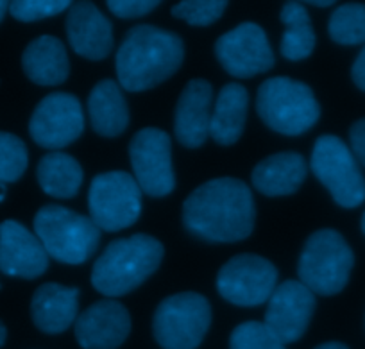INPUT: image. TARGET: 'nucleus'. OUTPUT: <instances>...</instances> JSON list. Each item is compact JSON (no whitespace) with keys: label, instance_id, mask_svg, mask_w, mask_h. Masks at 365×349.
Instances as JSON below:
<instances>
[{"label":"nucleus","instance_id":"37","mask_svg":"<svg viewBox=\"0 0 365 349\" xmlns=\"http://www.w3.org/2000/svg\"><path fill=\"white\" fill-rule=\"evenodd\" d=\"M6 335H8V331H6V326H4V324H2V323H0V348L4 345Z\"/></svg>","mask_w":365,"mask_h":349},{"label":"nucleus","instance_id":"22","mask_svg":"<svg viewBox=\"0 0 365 349\" xmlns=\"http://www.w3.org/2000/svg\"><path fill=\"white\" fill-rule=\"evenodd\" d=\"M91 128L104 138L120 136L129 126V108L118 83L104 79L97 83L88 97Z\"/></svg>","mask_w":365,"mask_h":349},{"label":"nucleus","instance_id":"21","mask_svg":"<svg viewBox=\"0 0 365 349\" xmlns=\"http://www.w3.org/2000/svg\"><path fill=\"white\" fill-rule=\"evenodd\" d=\"M22 69L40 86L65 83L70 74V61L63 41L48 34L33 40L22 54Z\"/></svg>","mask_w":365,"mask_h":349},{"label":"nucleus","instance_id":"28","mask_svg":"<svg viewBox=\"0 0 365 349\" xmlns=\"http://www.w3.org/2000/svg\"><path fill=\"white\" fill-rule=\"evenodd\" d=\"M230 349H287L265 323L247 320L238 324L230 338Z\"/></svg>","mask_w":365,"mask_h":349},{"label":"nucleus","instance_id":"23","mask_svg":"<svg viewBox=\"0 0 365 349\" xmlns=\"http://www.w3.org/2000/svg\"><path fill=\"white\" fill-rule=\"evenodd\" d=\"M249 93L240 83L222 86L215 101L210 124V136L219 146H233L240 140L247 121Z\"/></svg>","mask_w":365,"mask_h":349},{"label":"nucleus","instance_id":"4","mask_svg":"<svg viewBox=\"0 0 365 349\" xmlns=\"http://www.w3.org/2000/svg\"><path fill=\"white\" fill-rule=\"evenodd\" d=\"M256 109L267 128L287 136L303 135L321 116L312 88L290 77L263 81L256 95Z\"/></svg>","mask_w":365,"mask_h":349},{"label":"nucleus","instance_id":"12","mask_svg":"<svg viewBox=\"0 0 365 349\" xmlns=\"http://www.w3.org/2000/svg\"><path fill=\"white\" fill-rule=\"evenodd\" d=\"M84 131V115L79 98L72 93L56 91L34 108L29 133L45 149H63L76 142Z\"/></svg>","mask_w":365,"mask_h":349},{"label":"nucleus","instance_id":"16","mask_svg":"<svg viewBox=\"0 0 365 349\" xmlns=\"http://www.w3.org/2000/svg\"><path fill=\"white\" fill-rule=\"evenodd\" d=\"M48 269V255L34 233L16 221L0 224V270L6 276L34 280Z\"/></svg>","mask_w":365,"mask_h":349},{"label":"nucleus","instance_id":"7","mask_svg":"<svg viewBox=\"0 0 365 349\" xmlns=\"http://www.w3.org/2000/svg\"><path fill=\"white\" fill-rule=\"evenodd\" d=\"M212 324V306L197 292L165 298L153 319V333L163 349H195Z\"/></svg>","mask_w":365,"mask_h":349},{"label":"nucleus","instance_id":"32","mask_svg":"<svg viewBox=\"0 0 365 349\" xmlns=\"http://www.w3.org/2000/svg\"><path fill=\"white\" fill-rule=\"evenodd\" d=\"M349 140H351V153L365 167V118L354 122L349 129Z\"/></svg>","mask_w":365,"mask_h":349},{"label":"nucleus","instance_id":"6","mask_svg":"<svg viewBox=\"0 0 365 349\" xmlns=\"http://www.w3.org/2000/svg\"><path fill=\"white\" fill-rule=\"evenodd\" d=\"M353 265L354 255L346 238L335 229H319L301 251L297 276L314 294L335 295L349 281Z\"/></svg>","mask_w":365,"mask_h":349},{"label":"nucleus","instance_id":"25","mask_svg":"<svg viewBox=\"0 0 365 349\" xmlns=\"http://www.w3.org/2000/svg\"><path fill=\"white\" fill-rule=\"evenodd\" d=\"M285 33L282 38V54L290 61L307 59L315 49V33L308 11L301 2H287L282 9Z\"/></svg>","mask_w":365,"mask_h":349},{"label":"nucleus","instance_id":"5","mask_svg":"<svg viewBox=\"0 0 365 349\" xmlns=\"http://www.w3.org/2000/svg\"><path fill=\"white\" fill-rule=\"evenodd\" d=\"M34 235L48 256L79 265L97 251L101 229L90 217L58 204H45L34 217Z\"/></svg>","mask_w":365,"mask_h":349},{"label":"nucleus","instance_id":"2","mask_svg":"<svg viewBox=\"0 0 365 349\" xmlns=\"http://www.w3.org/2000/svg\"><path fill=\"white\" fill-rule=\"evenodd\" d=\"M185 59V45L175 33L154 26L128 31L117 52L118 83L128 91H145L174 76Z\"/></svg>","mask_w":365,"mask_h":349},{"label":"nucleus","instance_id":"15","mask_svg":"<svg viewBox=\"0 0 365 349\" xmlns=\"http://www.w3.org/2000/svg\"><path fill=\"white\" fill-rule=\"evenodd\" d=\"M73 331L83 349H118L131 333V315L122 303L101 299L77 315Z\"/></svg>","mask_w":365,"mask_h":349},{"label":"nucleus","instance_id":"3","mask_svg":"<svg viewBox=\"0 0 365 349\" xmlns=\"http://www.w3.org/2000/svg\"><path fill=\"white\" fill-rule=\"evenodd\" d=\"M163 255V244L145 233L118 238L93 263L91 285L106 298H120L149 280L160 267Z\"/></svg>","mask_w":365,"mask_h":349},{"label":"nucleus","instance_id":"33","mask_svg":"<svg viewBox=\"0 0 365 349\" xmlns=\"http://www.w3.org/2000/svg\"><path fill=\"white\" fill-rule=\"evenodd\" d=\"M351 77H353V83L356 84L361 91H365V47L361 49L358 58L354 59L353 69H351Z\"/></svg>","mask_w":365,"mask_h":349},{"label":"nucleus","instance_id":"24","mask_svg":"<svg viewBox=\"0 0 365 349\" xmlns=\"http://www.w3.org/2000/svg\"><path fill=\"white\" fill-rule=\"evenodd\" d=\"M36 178L47 196L72 199L83 185L84 172L76 158L65 153H48L36 167Z\"/></svg>","mask_w":365,"mask_h":349},{"label":"nucleus","instance_id":"14","mask_svg":"<svg viewBox=\"0 0 365 349\" xmlns=\"http://www.w3.org/2000/svg\"><path fill=\"white\" fill-rule=\"evenodd\" d=\"M315 310V294L301 281L287 280L274 288L265 312V326L283 344L299 340Z\"/></svg>","mask_w":365,"mask_h":349},{"label":"nucleus","instance_id":"18","mask_svg":"<svg viewBox=\"0 0 365 349\" xmlns=\"http://www.w3.org/2000/svg\"><path fill=\"white\" fill-rule=\"evenodd\" d=\"M212 97L213 86L206 79H192L182 88L174 115V133L181 146L197 149L208 140Z\"/></svg>","mask_w":365,"mask_h":349},{"label":"nucleus","instance_id":"35","mask_svg":"<svg viewBox=\"0 0 365 349\" xmlns=\"http://www.w3.org/2000/svg\"><path fill=\"white\" fill-rule=\"evenodd\" d=\"M312 6H317V8H331L335 2L333 0H312Z\"/></svg>","mask_w":365,"mask_h":349},{"label":"nucleus","instance_id":"1","mask_svg":"<svg viewBox=\"0 0 365 349\" xmlns=\"http://www.w3.org/2000/svg\"><path fill=\"white\" fill-rule=\"evenodd\" d=\"M251 188L235 178L202 183L182 204V226L205 242H240L255 229Z\"/></svg>","mask_w":365,"mask_h":349},{"label":"nucleus","instance_id":"30","mask_svg":"<svg viewBox=\"0 0 365 349\" xmlns=\"http://www.w3.org/2000/svg\"><path fill=\"white\" fill-rule=\"evenodd\" d=\"M68 0H15L9 2V13L19 22H38L70 9Z\"/></svg>","mask_w":365,"mask_h":349},{"label":"nucleus","instance_id":"36","mask_svg":"<svg viewBox=\"0 0 365 349\" xmlns=\"http://www.w3.org/2000/svg\"><path fill=\"white\" fill-rule=\"evenodd\" d=\"M9 11V2H6V0H0V22L4 20L6 13Z\"/></svg>","mask_w":365,"mask_h":349},{"label":"nucleus","instance_id":"26","mask_svg":"<svg viewBox=\"0 0 365 349\" xmlns=\"http://www.w3.org/2000/svg\"><path fill=\"white\" fill-rule=\"evenodd\" d=\"M328 31L335 44H365V4L347 2L339 6L329 19Z\"/></svg>","mask_w":365,"mask_h":349},{"label":"nucleus","instance_id":"29","mask_svg":"<svg viewBox=\"0 0 365 349\" xmlns=\"http://www.w3.org/2000/svg\"><path fill=\"white\" fill-rule=\"evenodd\" d=\"M227 4L224 0H182L172 8V16L185 20L190 26L206 27L220 19Z\"/></svg>","mask_w":365,"mask_h":349},{"label":"nucleus","instance_id":"31","mask_svg":"<svg viewBox=\"0 0 365 349\" xmlns=\"http://www.w3.org/2000/svg\"><path fill=\"white\" fill-rule=\"evenodd\" d=\"M160 4L161 2L158 0H110L106 2L108 9L118 19H140L143 15H149Z\"/></svg>","mask_w":365,"mask_h":349},{"label":"nucleus","instance_id":"27","mask_svg":"<svg viewBox=\"0 0 365 349\" xmlns=\"http://www.w3.org/2000/svg\"><path fill=\"white\" fill-rule=\"evenodd\" d=\"M27 147L19 136L0 133V186L19 181L27 168Z\"/></svg>","mask_w":365,"mask_h":349},{"label":"nucleus","instance_id":"8","mask_svg":"<svg viewBox=\"0 0 365 349\" xmlns=\"http://www.w3.org/2000/svg\"><path fill=\"white\" fill-rule=\"evenodd\" d=\"M312 172L342 208H356L365 201V178L349 147L333 135H322L312 151Z\"/></svg>","mask_w":365,"mask_h":349},{"label":"nucleus","instance_id":"19","mask_svg":"<svg viewBox=\"0 0 365 349\" xmlns=\"http://www.w3.org/2000/svg\"><path fill=\"white\" fill-rule=\"evenodd\" d=\"M79 288L59 283H43L31 301L34 326L48 335H58L76 324L79 315Z\"/></svg>","mask_w":365,"mask_h":349},{"label":"nucleus","instance_id":"11","mask_svg":"<svg viewBox=\"0 0 365 349\" xmlns=\"http://www.w3.org/2000/svg\"><path fill=\"white\" fill-rule=\"evenodd\" d=\"M129 160L140 190L149 197H165L175 188L170 136L163 129H140L129 143Z\"/></svg>","mask_w":365,"mask_h":349},{"label":"nucleus","instance_id":"20","mask_svg":"<svg viewBox=\"0 0 365 349\" xmlns=\"http://www.w3.org/2000/svg\"><path fill=\"white\" fill-rule=\"evenodd\" d=\"M308 174L307 160L299 153L287 151L265 158L255 167L251 181L267 197L292 196L304 183Z\"/></svg>","mask_w":365,"mask_h":349},{"label":"nucleus","instance_id":"17","mask_svg":"<svg viewBox=\"0 0 365 349\" xmlns=\"http://www.w3.org/2000/svg\"><path fill=\"white\" fill-rule=\"evenodd\" d=\"M65 24L68 44L76 54L91 61H99L110 56L113 49V27L96 4H72Z\"/></svg>","mask_w":365,"mask_h":349},{"label":"nucleus","instance_id":"34","mask_svg":"<svg viewBox=\"0 0 365 349\" xmlns=\"http://www.w3.org/2000/svg\"><path fill=\"white\" fill-rule=\"evenodd\" d=\"M315 349H349L346 344H342V342H326V344H321L317 345Z\"/></svg>","mask_w":365,"mask_h":349},{"label":"nucleus","instance_id":"13","mask_svg":"<svg viewBox=\"0 0 365 349\" xmlns=\"http://www.w3.org/2000/svg\"><path fill=\"white\" fill-rule=\"evenodd\" d=\"M215 56L222 69L238 79L269 72L276 63L265 31L252 22L240 24L222 34L215 44Z\"/></svg>","mask_w":365,"mask_h":349},{"label":"nucleus","instance_id":"38","mask_svg":"<svg viewBox=\"0 0 365 349\" xmlns=\"http://www.w3.org/2000/svg\"><path fill=\"white\" fill-rule=\"evenodd\" d=\"M361 231L365 233V213H364V217H361Z\"/></svg>","mask_w":365,"mask_h":349},{"label":"nucleus","instance_id":"10","mask_svg":"<svg viewBox=\"0 0 365 349\" xmlns=\"http://www.w3.org/2000/svg\"><path fill=\"white\" fill-rule=\"evenodd\" d=\"M278 269L258 255H238L227 260L217 274V290L237 306H258L269 301L278 287Z\"/></svg>","mask_w":365,"mask_h":349},{"label":"nucleus","instance_id":"9","mask_svg":"<svg viewBox=\"0 0 365 349\" xmlns=\"http://www.w3.org/2000/svg\"><path fill=\"white\" fill-rule=\"evenodd\" d=\"M88 210L99 229L120 231L138 221L142 213V190L128 172H104L91 181Z\"/></svg>","mask_w":365,"mask_h":349}]
</instances>
